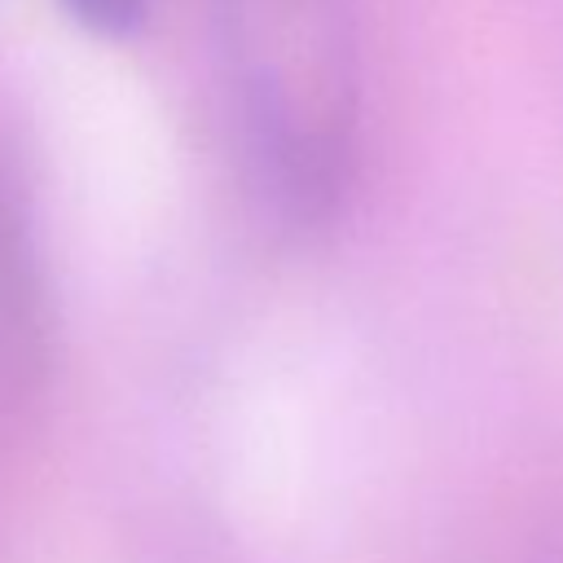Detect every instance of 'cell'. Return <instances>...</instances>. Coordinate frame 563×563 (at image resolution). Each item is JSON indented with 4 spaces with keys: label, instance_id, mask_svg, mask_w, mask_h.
I'll return each instance as SVG.
<instances>
[{
    "label": "cell",
    "instance_id": "6da1fadb",
    "mask_svg": "<svg viewBox=\"0 0 563 563\" xmlns=\"http://www.w3.org/2000/svg\"><path fill=\"white\" fill-rule=\"evenodd\" d=\"M238 167L290 229L325 224L356 172L352 0H198Z\"/></svg>",
    "mask_w": 563,
    "mask_h": 563
},
{
    "label": "cell",
    "instance_id": "7a4b0ae2",
    "mask_svg": "<svg viewBox=\"0 0 563 563\" xmlns=\"http://www.w3.org/2000/svg\"><path fill=\"white\" fill-rule=\"evenodd\" d=\"M48 343V290L22 211L0 194V387H26Z\"/></svg>",
    "mask_w": 563,
    "mask_h": 563
},
{
    "label": "cell",
    "instance_id": "3957f363",
    "mask_svg": "<svg viewBox=\"0 0 563 563\" xmlns=\"http://www.w3.org/2000/svg\"><path fill=\"white\" fill-rule=\"evenodd\" d=\"M57 4L75 26H84L97 40H128L154 13V0H57Z\"/></svg>",
    "mask_w": 563,
    "mask_h": 563
}]
</instances>
